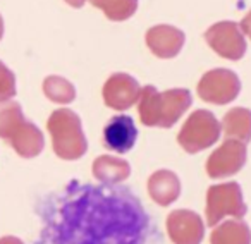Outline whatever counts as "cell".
<instances>
[{
    "label": "cell",
    "instance_id": "10",
    "mask_svg": "<svg viewBox=\"0 0 251 244\" xmlns=\"http://www.w3.org/2000/svg\"><path fill=\"white\" fill-rule=\"evenodd\" d=\"M147 45L158 59H174L179 55L186 42L184 33L176 26L158 24L147 31Z\"/></svg>",
    "mask_w": 251,
    "mask_h": 244
},
{
    "label": "cell",
    "instance_id": "1",
    "mask_svg": "<svg viewBox=\"0 0 251 244\" xmlns=\"http://www.w3.org/2000/svg\"><path fill=\"white\" fill-rule=\"evenodd\" d=\"M191 103V93L184 88H174L160 93L157 88L145 86L138 98V112L143 126L172 127Z\"/></svg>",
    "mask_w": 251,
    "mask_h": 244
},
{
    "label": "cell",
    "instance_id": "12",
    "mask_svg": "<svg viewBox=\"0 0 251 244\" xmlns=\"http://www.w3.org/2000/svg\"><path fill=\"white\" fill-rule=\"evenodd\" d=\"M148 193L157 205L169 206L181 195V181L171 171H157L148 179Z\"/></svg>",
    "mask_w": 251,
    "mask_h": 244
},
{
    "label": "cell",
    "instance_id": "11",
    "mask_svg": "<svg viewBox=\"0 0 251 244\" xmlns=\"http://www.w3.org/2000/svg\"><path fill=\"white\" fill-rule=\"evenodd\" d=\"M138 138V129L129 115H115L103 127L105 148L115 153H127L134 146Z\"/></svg>",
    "mask_w": 251,
    "mask_h": 244
},
{
    "label": "cell",
    "instance_id": "20",
    "mask_svg": "<svg viewBox=\"0 0 251 244\" xmlns=\"http://www.w3.org/2000/svg\"><path fill=\"white\" fill-rule=\"evenodd\" d=\"M241 31L244 33V35H248L251 38V11L248 12L246 16H244V19L241 21Z\"/></svg>",
    "mask_w": 251,
    "mask_h": 244
},
{
    "label": "cell",
    "instance_id": "9",
    "mask_svg": "<svg viewBox=\"0 0 251 244\" xmlns=\"http://www.w3.org/2000/svg\"><path fill=\"white\" fill-rule=\"evenodd\" d=\"M167 234L174 244H201L205 223L191 210H176L167 217Z\"/></svg>",
    "mask_w": 251,
    "mask_h": 244
},
{
    "label": "cell",
    "instance_id": "13",
    "mask_svg": "<svg viewBox=\"0 0 251 244\" xmlns=\"http://www.w3.org/2000/svg\"><path fill=\"white\" fill-rule=\"evenodd\" d=\"M210 244H251V230L244 220H226L212 230Z\"/></svg>",
    "mask_w": 251,
    "mask_h": 244
},
{
    "label": "cell",
    "instance_id": "16",
    "mask_svg": "<svg viewBox=\"0 0 251 244\" xmlns=\"http://www.w3.org/2000/svg\"><path fill=\"white\" fill-rule=\"evenodd\" d=\"M110 21H126L138 11V0H90Z\"/></svg>",
    "mask_w": 251,
    "mask_h": 244
},
{
    "label": "cell",
    "instance_id": "14",
    "mask_svg": "<svg viewBox=\"0 0 251 244\" xmlns=\"http://www.w3.org/2000/svg\"><path fill=\"white\" fill-rule=\"evenodd\" d=\"M129 164L122 158H115L112 155H101L93 162V175L95 179L101 182H108V184L121 182L129 177Z\"/></svg>",
    "mask_w": 251,
    "mask_h": 244
},
{
    "label": "cell",
    "instance_id": "21",
    "mask_svg": "<svg viewBox=\"0 0 251 244\" xmlns=\"http://www.w3.org/2000/svg\"><path fill=\"white\" fill-rule=\"evenodd\" d=\"M66 2L74 9H79V7H83V5L86 4V0H66Z\"/></svg>",
    "mask_w": 251,
    "mask_h": 244
},
{
    "label": "cell",
    "instance_id": "3",
    "mask_svg": "<svg viewBox=\"0 0 251 244\" xmlns=\"http://www.w3.org/2000/svg\"><path fill=\"white\" fill-rule=\"evenodd\" d=\"M220 129L222 126L212 112L195 110L182 124L177 134V143L188 153H198L219 141Z\"/></svg>",
    "mask_w": 251,
    "mask_h": 244
},
{
    "label": "cell",
    "instance_id": "18",
    "mask_svg": "<svg viewBox=\"0 0 251 244\" xmlns=\"http://www.w3.org/2000/svg\"><path fill=\"white\" fill-rule=\"evenodd\" d=\"M14 145L21 155H25V157H33V155H38L40 151H42L43 136L35 126H31L29 122H26Z\"/></svg>",
    "mask_w": 251,
    "mask_h": 244
},
{
    "label": "cell",
    "instance_id": "19",
    "mask_svg": "<svg viewBox=\"0 0 251 244\" xmlns=\"http://www.w3.org/2000/svg\"><path fill=\"white\" fill-rule=\"evenodd\" d=\"M16 93V77L12 71L0 60V100L14 97Z\"/></svg>",
    "mask_w": 251,
    "mask_h": 244
},
{
    "label": "cell",
    "instance_id": "2",
    "mask_svg": "<svg viewBox=\"0 0 251 244\" xmlns=\"http://www.w3.org/2000/svg\"><path fill=\"white\" fill-rule=\"evenodd\" d=\"M49 131L53 140V150L64 160H77L88 150L81 119L69 108L55 110L49 119Z\"/></svg>",
    "mask_w": 251,
    "mask_h": 244
},
{
    "label": "cell",
    "instance_id": "22",
    "mask_svg": "<svg viewBox=\"0 0 251 244\" xmlns=\"http://www.w3.org/2000/svg\"><path fill=\"white\" fill-rule=\"evenodd\" d=\"M2 36H4V19L0 16V40H2Z\"/></svg>",
    "mask_w": 251,
    "mask_h": 244
},
{
    "label": "cell",
    "instance_id": "4",
    "mask_svg": "<svg viewBox=\"0 0 251 244\" xmlns=\"http://www.w3.org/2000/svg\"><path fill=\"white\" fill-rule=\"evenodd\" d=\"M248 206L243 199V191L237 182L215 184L206 191V223L217 225L224 217L243 219Z\"/></svg>",
    "mask_w": 251,
    "mask_h": 244
},
{
    "label": "cell",
    "instance_id": "8",
    "mask_svg": "<svg viewBox=\"0 0 251 244\" xmlns=\"http://www.w3.org/2000/svg\"><path fill=\"white\" fill-rule=\"evenodd\" d=\"M140 84L133 76L124 73L112 74L103 84V101L114 110H127L140 98Z\"/></svg>",
    "mask_w": 251,
    "mask_h": 244
},
{
    "label": "cell",
    "instance_id": "6",
    "mask_svg": "<svg viewBox=\"0 0 251 244\" xmlns=\"http://www.w3.org/2000/svg\"><path fill=\"white\" fill-rule=\"evenodd\" d=\"M208 47L227 60H239L246 53V40L241 26L234 21H220L205 31Z\"/></svg>",
    "mask_w": 251,
    "mask_h": 244
},
{
    "label": "cell",
    "instance_id": "7",
    "mask_svg": "<svg viewBox=\"0 0 251 244\" xmlns=\"http://www.w3.org/2000/svg\"><path fill=\"white\" fill-rule=\"evenodd\" d=\"M246 158V143L227 138L206 160V174L212 179L230 177L244 167Z\"/></svg>",
    "mask_w": 251,
    "mask_h": 244
},
{
    "label": "cell",
    "instance_id": "15",
    "mask_svg": "<svg viewBox=\"0 0 251 244\" xmlns=\"http://www.w3.org/2000/svg\"><path fill=\"white\" fill-rule=\"evenodd\" d=\"M222 129L227 138H234L243 143L251 141V110L236 107L224 115Z\"/></svg>",
    "mask_w": 251,
    "mask_h": 244
},
{
    "label": "cell",
    "instance_id": "5",
    "mask_svg": "<svg viewBox=\"0 0 251 244\" xmlns=\"http://www.w3.org/2000/svg\"><path fill=\"white\" fill-rule=\"evenodd\" d=\"M241 81L236 73L229 69H212L203 74L198 83V97L206 103L226 105L237 98Z\"/></svg>",
    "mask_w": 251,
    "mask_h": 244
},
{
    "label": "cell",
    "instance_id": "17",
    "mask_svg": "<svg viewBox=\"0 0 251 244\" xmlns=\"http://www.w3.org/2000/svg\"><path fill=\"white\" fill-rule=\"evenodd\" d=\"M43 91L52 101L57 103H71L76 98V90L67 79L60 76H49L43 81Z\"/></svg>",
    "mask_w": 251,
    "mask_h": 244
}]
</instances>
